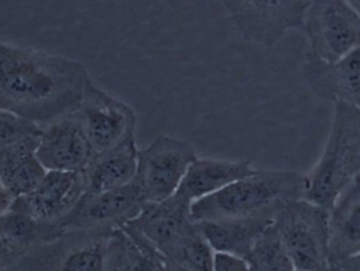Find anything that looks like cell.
<instances>
[{
	"label": "cell",
	"mask_w": 360,
	"mask_h": 271,
	"mask_svg": "<svg viewBox=\"0 0 360 271\" xmlns=\"http://www.w3.org/2000/svg\"><path fill=\"white\" fill-rule=\"evenodd\" d=\"M304 75L319 96L360 108V46L335 63L308 56Z\"/></svg>",
	"instance_id": "5bb4252c"
},
{
	"label": "cell",
	"mask_w": 360,
	"mask_h": 271,
	"mask_svg": "<svg viewBox=\"0 0 360 271\" xmlns=\"http://www.w3.org/2000/svg\"><path fill=\"white\" fill-rule=\"evenodd\" d=\"M36 156L46 171L82 172L94 158L77 111L61 116L42 128Z\"/></svg>",
	"instance_id": "9c48e42d"
},
{
	"label": "cell",
	"mask_w": 360,
	"mask_h": 271,
	"mask_svg": "<svg viewBox=\"0 0 360 271\" xmlns=\"http://www.w3.org/2000/svg\"><path fill=\"white\" fill-rule=\"evenodd\" d=\"M360 253V175L330 211V261L338 265Z\"/></svg>",
	"instance_id": "e0dca14e"
},
{
	"label": "cell",
	"mask_w": 360,
	"mask_h": 271,
	"mask_svg": "<svg viewBox=\"0 0 360 271\" xmlns=\"http://www.w3.org/2000/svg\"><path fill=\"white\" fill-rule=\"evenodd\" d=\"M95 154L107 151L135 137L137 116L124 101L89 80L78 109Z\"/></svg>",
	"instance_id": "ba28073f"
},
{
	"label": "cell",
	"mask_w": 360,
	"mask_h": 271,
	"mask_svg": "<svg viewBox=\"0 0 360 271\" xmlns=\"http://www.w3.org/2000/svg\"><path fill=\"white\" fill-rule=\"evenodd\" d=\"M241 35L266 48L302 29L309 0H220Z\"/></svg>",
	"instance_id": "8992f818"
},
{
	"label": "cell",
	"mask_w": 360,
	"mask_h": 271,
	"mask_svg": "<svg viewBox=\"0 0 360 271\" xmlns=\"http://www.w3.org/2000/svg\"><path fill=\"white\" fill-rule=\"evenodd\" d=\"M306 177L292 171L256 170L224 189L193 203L196 223L217 220L269 218L288 203L304 198Z\"/></svg>",
	"instance_id": "7a4b0ae2"
},
{
	"label": "cell",
	"mask_w": 360,
	"mask_h": 271,
	"mask_svg": "<svg viewBox=\"0 0 360 271\" xmlns=\"http://www.w3.org/2000/svg\"><path fill=\"white\" fill-rule=\"evenodd\" d=\"M274 225L296 270L332 271L330 211L306 198L283 207Z\"/></svg>",
	"instance_id": "277c9868"
},
{
	"label": "cell",
	"mask_w": 360,
	"mask_h": 271,
	"mask_svg": "<svg viewBox=\"0 0 360 271\" xmlns=\"http://www.w3.org/2000/svg\"><path fill=\"white\" fill-rule=\"evenodd\" d=\"M84 194L86 182L82 172L46 171L37 187L18 200L37 220L63 219L67 223Z\"/></svg>",
	"instance_id": "4fadbf2b"
},
{
	"label": "cell",
	"mask_w": 360,
	"mask_h": 271,
	"mask_svg": "<svg viewBox=\"0 0 360 271\" xmlns=\"http://www.w3.org/2000/svg\"><path fill=\"white\" fill-rule=\"evenodd\" d=\"M309 57L335 63L360 46V16L346 0H309L302 29Z\"/></svg>",
	"instance_id": "5b68a950"
},
{
	"label": "cell",
	"mask_w": 360,
	"mask_h": 271,
	"mask_svg": "<svg viewBox=\"0 0 360 271\" xmlns=\"http://www.w3.org/2000/svg\"><path fill=\"white\" fill-rule=\"evenodd\" d=\"M274 223L269 218L217 220L198 224L207 242L215 253L245 258L257 239Z\"/></svg>",
	"instance_id": "d6986e66"
},
{
	"label": "cell",
	"mask_w": 360,
	"mask_h": 271,
	"mask_svg": "<svg viewBox=\"0 0 360 271\" xmlns=\"http://www.w3.org/2000/svg\"><path fill=\"white\" fill-rule=\"evenodd\" d=\"M90 80L75 59L0 42V108L38 126L77 111Z\"/></svg>",
	"instance_id": "6da1fadb"
},
{
	"label": "cell",
	"mask_w": 360,
	"mask_h": 271,
	"mask_svg": "<svg viewBox=\"0 0 360 271\" xmlns=\"http://www.w3.org/2000/svg\"><path fill=\"white\" fill-rule=\"evenodd\" d=\"M139 151L135 137L107 151L95 154L82 171L86 194L124 187L136 177Z\"/></svg>",
	"instance_id": "9a60e30c"
},
{
	"label": "cell",
	"mask_w": 360,
	"mask_h": 271,
	"mask_svg": "<svg viewBox=\"0 0 360 271\" xmlns=\"http://www.w3.org/2000/svg\"><path fill=\"white\" fill-rule=\"evenodd\" d=\"M296 271H302V270H296Z\"/></svg>",
	"instance_id": "d6a6232c"
},
{
	"label": "cell",
	"mask_w": 360,
	"mask_h": 271,
	"mask_svg": "<svg viewBox=\"0 0 360 271\" xmlns=\"http://www.w3.org/2000/svg\"><path fill=\"white\" fill-rule=\"evenodd\" d=\"M332 270H338L340 271H360V253L355 256L354 258L347 260L342 263L332 267Z\"/></svg>",
	"instance_id": "4316f807"
},
{
	"label": "cell",
	"mask_w": 360,
	"mask_h": 271,
	"mask_svg": "<svg viewBox=\"0 0 360 271\" xmlns=\"http://www.w3.org/2000/svg\"><path fill=\"white\" fill-rule=\"evenodd\" d=\"M191 206L190 202L175 194L162 202L148 203L141 215L126 226L143 237L165 261H171L195 225Z\"/></svg>",
	"instance_id": "30bf717a"
},
{
	"label": "cell",
	"mask_w": 360,
	"mask_h": 271,
	"mask_svg": "<svg viewBox=\"0 0 360 271\" xmlns=\"http://www.w3.org/2000/svg\"><path fill=\"white\" fill-rule=\"evenodd\" d=\"M0 271H1V270H0Z\"/></svg>",
	"instance_id": "836d02e7"
},
{
	"label": "cell",
	"mask_w": 360,
	"mask_h": 271,
	"mask_svg": "<svg viewBox=\"0 0 360 271\" xmlns=\"http://www.w3.org/2000/svg\"><path fill=\"white\" fill-rule=\"evenodd\" d=\"M122 229L128 234L129 242L120 271H158L162 256L133 228L124 226Z\"/></svg>",
	"instance_id": "603a6c76"
},
{
	"label": "cell",
	"mask_w": 360,
	"mask_h": 271,
	"mask_svg": "<svg viewBox=\"0 0 360 271\" xmlns=\"http://www.w3.org/2000/svg\"><path fill=\"white\" fill-rule=\"evenodd\" d=\"M58 271H120L129 237L122 228L75 229Z\"/></svg>",
	"instance_id": "8fae6325"
},
{
	"label": "cell",
	"mask_w": 360,
	"mask_h": 271,
	"mask_svg": "<svg viewBox=\"0 0 360 271\" xmlns=\"http://www.w3.org/2000/svg\"><path fill=\"white\" fill-rule=\"evenodd\" d=\"M215 251L203 236L198 224L195 222L169 263H176L190 271H213Z\"/></svg>",
	"instance_id": "44dd1931"
},
{
	"label": "cell",
	"mask_w": 360,
	"mask_h": 271,
	"mask_svg": "<svg viewBox=\"0 0 360 271\" xmlns=\"http://www.w3.org/2000/svg\"><path fill=\"white\" fill-rule=\"evenodd\" d=\"M14 200L15 198L6 189L1 177H0V217H2L11 208Z\"/></svg>",
	"instance_id": "484cf974"
},
{
	"label": "cell",
	"mask_w": 360,
	"mask_h": 271,
	"mask_svg": "<svg viewBox=\"0 0 360 271\" xmlns=\"http://www.w3.org/2000/svg\"><path fill=\"white\" fill-rule=\"evenodd\" d=\"M145 198L136 182L98 194H84L67 222L74 229L122 228L141 215Z\"/></svg>",
	"instance_id": "7c38bea8"
},
{
	"label": "cell",
	"mask_w": 360,
	"mask_h": 271,
	"mask_svg": "<svg viewBox=\"0 0 360 271\" xmlns=\"http://www.w3.org/2000/svg\"><path fill=\"white\" fill-rule=\"evenodd\" d=\"M213 271H252L247 260L226 253H215Z\"/></svg>",
	"instance_id": "d4e9b609"
},
{
	"label": "cell",
	"mask_w": 360,
	"mask_h": 271,
	"mask_svg": "<svg viewBox=\"0 0 360 271\" xmlns=\"http://www.w3.org/2000/svg\"><path fill=\"white\" fill-rule=\"evenodd\" d=\"M42 128L25 118L0 108V150L11 147L27 137L41 133Z\"/></svg>",
	"instance_id": "cb8c5ba5"
},
{
	"label": "cell",
	"mask_w": 360,
	"mask_h": 271,
	"mask_svg": "<svg viewBox=\"0 0 360 271\" xmlns=\"http://www.w3.org/2000/svg\"><path fill=\"white\" fill-rule=\"evenodd\" d=\"M355 11H356L357 14L360 16V0H346Z\"/></svg>",
	"instance_id": "f1b7e54d"
},
{
	"label": "cell",
	"mask_w": 360,
	"mask_h": 271,
	"mask_svg": "<svg viewBox=\"0 0 360 271\" xmlns=\"http://www.w3.org/2000/svg\"><path fill=\"white\" fill-rule=\"evenodd\" d=\"M245 260L252 271H296L274 223L257 239Z\"/></svg>",
	"instance_id": "ffe728a7"
},
{
	"label": "cell",
	"mask_w": 360,
	"mask_h": 271,
	"mask_svg": "<svg viewBox=\"0 0 360 271\" xmlns=\"http://www.w3.org/2000/svg\"><path fill=\"white\" fill-rule=\"evenodd\" d=\"M188 141L160 135L139 151L136 182L147 203H158L176 194L191 165L197 160Z\"/></svg>",
	"instance_id": "52a82bcc"
},
{
	"label": "cell",
	"mask_w": 360,
	"mask_h": 271,
	"mask_svg": "<svg viewBox=\"0 0 360 271\" xmlns=\"http://www.w3.org/2000/svg\"><path fill=\"white\" fill-rule=\"evenodd\" d=\"M250 160L197 158L186 171L176 194L191 204L256 172Z\"/></svg>",
	"instance_id": "2e32d148"
},
{
	"label": "cell",
	"mask_w": 360,
	"mask_h": 271,
	"mask_svg": "<svg viewBox=\"0 0 360 271\" xmlns=\"http://www.w3.org/2000/svg\"><path fill=\"white\" fill-rule=\"evenodd\" d=\"M166 262V261H165ZM167 266L170 268L171 271H190L184 268V266L179 265V264L176 263H169V262H166Z\"/></svg>",
	"instance_id": "83f0119b"
},
{
	"label": "cell",
	"mask_w": 360,
	"mask_h": 271,
	"mask_svg": "<svg viewBox=\"0 0 360 271\" xmlns=\"http://www.w3.org/2000/svg\"><path fill=\"white\" fill-rule=\"evenodd\" d=\"M332 271H340V270H332Z\"/></svg>",
	"instance_id": "1f68e13d"
},
{
	"label": "cell",
	"mask_w": 360,
	"mask_h": 271,
	"mask_svg": "<svg viewBox=\"0 0 360 271\" xmlns=\"http://www.w3.org/2000/svg\"><path fill=\"white\" fill-rule=\"evenodd\" d=\"M2 244H4V242H2L1 238H0V246H1Z\"/></svg>",
	"instance_id": "4dcf8cb0"
},
{
	"label": "cell",
	"mask_w": 360,
	"mask_h": 271,
	"mask_svg": "<svg viewBox=\"0 0 360 271\" xmlns=\"http://www.w3.org/2000/svg\"><path fill=\"white\" fill-rule=\"evenodd\" d=\"M158 271H171L170 268L167 266L165 259H162V261H160V263L158 264Z\"/></svg>",
	"instance_id": "f546056e"
},
{
	"label": "cell",
	"mask_w": 360,
	"mask_h": 271,
	"mask_svg": "<svg viewBox=\"0 0 360 271\" xmlns=\"http://www.w3.org/2000/svg\"><path fill=\"white\" fill-rule=\"evenodd\" d=\"M327 145L306 177L304 198L331 211L345 190L360 175V108L334 103Z\"/></svg>",
	"instance_id": "3957f363"
},
{
	"label": "cell",
	"mask_w": 360,
	"mask_h": 271,
	"mask_svg": "<svg viewBox=\"0 0 360 271\" xmlns=\"http://www.w3.org/2000/svg\"><path fill=\"white\" fill-rule=\"evenodd\" d=\"M37 221L22 203L16 198L11 208L0 217V238L2 242L12 245L29 244L37 234Z\"/></svg>",
	"instance_id": "7402d4cb"
},
{
	"label": "cell",
	"mask_w": 360,
	"mask_h": 271,
	"mask_svg": "<svg viewBox=\"0 0 360 271\" xmlns=\"http://www.w3.org/2000/svg\"><path fill=\"white\" fill-rule=\"evenodd\" d=\"M39 135L0 150V177L14 198L29 196L46 175L36 156Z\"/></svg>",
	"instance_id": "ac0fdd59"
}]
</instances>
